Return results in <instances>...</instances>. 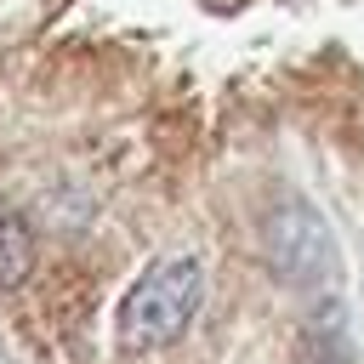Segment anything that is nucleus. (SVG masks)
I'll list each match as a JSON object with an SVG mask.
<instances>
[{
    "mask_svg": "<svg viewBox=\"0 0 364 364\" xmlns=\"http://www.w3.org/2000/svg\"><path fill=\"white\" fill-rule=\"evenodd\" d=\"M199 296H205V273H199L193 256H154L136 273V284L125 290V307H119L125 347H165V341H176L193 324Z\"/></svg>",
    "mask_w": 364,
    "mask_h": 364,
    "instance_id": "obj_1",
    "label": "nucleus"
},
{
    "mask_svg": "<svg viewBox=\"0 0 364 364\" xmlns=\"http://www.w3.org/2000/svg\"><path fill=\"white\" fill-rule=\"evenodd\" d=\"M28 267H34V233L11 205H0V290H17Z\"/></svg>",
    "mask_w": 364,
    "mask_h": 364,
    "instance_id": "obj_2",
    "label": "nucleus"
}]
</instances>
